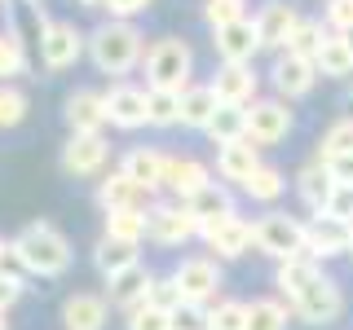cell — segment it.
<instances>
[{
    "label": "cell",
    "mask_w": 353,
    "mask_h": 330,
    "mask_svg": "<svg viewBox=\"0 0 353 330\" xmlns=\"http://www.w3.org/2000/svg\"><path fill=\"white\" fill-rule=\"evenodd\" d=\"M146 49L150 44L137 31V22H124V18H106L88 31V62L102 75H110L115 84L146 62Z\"/></svg>",
    "instance_id": "obj_1"
},
{
    "label": "cell",
    "mask_w": 353,
    "mask_h": 330,
    "mask_svg": "<svg viewBox=\"0 0 353 330\" xmlns=\"http://www.w3.org/2000/svg\"><path fill=\"white\" fill-rule=\"evenodd\" d=\"M9 251H14L18 269L36 273V278H62V273L71 269V260H75L71 238H66L58 225H49V220H31V225H22L18 234L9 238Z\"/></svg>",
    "instance_id": "obj_2"
},
{
    "label": "cell",
    "mask_w": 353,
    "mask_h": 330,
    "mask_svg": "<svg viewBox=\"0 0 353 330\" xmlns=\"http://www.w3.org/2000/svg\"><path fill=\"white\" fill-rule=\"evenodd\" d=\"M141 71H146V88L185 93L194 84V49L181 36H159V40H150Z\"/></svg>",
    "instance_id": "obj_3"
},
{
    "label": "cell",
    "mask_w": 353,
    "mask_h": 330,
    "mask_svg": "<svg viewBox=\"0 0 353 330\" xmlns=\"http://www.w3.org/2000/svg\"><path fill=\"white\" fill-rule=\"evenodd\" d=\"M252 247L261 256H270L274 264L305 256V220L287 216V212H265L252 220Z\"/></svg>",
    "instance_id": "obj_4"
},
{
    "label": "cell",
    "mask_w": 353,
    "mask_h": 330,
    "mask_svg": "<svg viewBox=\"0 0 353 330\" xmlns=\"http://www.w3.org/2000/svg\"><path fill=\"white\" fill-rule=\"evenodd\" d=\"M287 308H292V317H301L305 326H336L340 317H345V291H340V282L331 278V273H323V278L309 282Z\"/></svg>",
    "instance_id": "obj_5"
},
{
    "label": "cell",
    "mask_w": 353,
    "mask_h": 330,
    "mask_svg": "<svg viewBox=\"0 0 353 330\" xmlns=\"http://www.w3.org/2000/svg\"><path fill=\"white\" fill-rule=\"evenodd\" d=\"M190 238H199V220L185 203H176V198H168V203H150L146 212V242H154V247H185Z\"/></svg>",
    "instance_id": "obj_6"
},
{
    "label": "cell",
    "mask_w": 353,
    "mask_h": 330,
    "mask_svg": "<svg viewBox=\"0 0 353 330\" xmlns=\"http://www.w3.org/2000/svg\"><path fill=\"white\" fill-rule=\"evenodd\" d=\"M172 282L181 286V300L199 304V308H212L221 295V260L212 256H185L172 269Z\"/></svg>",
    "instance_id": "obj_7"
},
{
    "label": "cell",
    "mask_w": 353,
    "mask_h": 330,
    "mask_svg": "<svg viewBox=\"0 0 353 330\" xmlns=\"http://www.w3.org/2000/svg\"><path fill=\"white\" fill-rule=\"evenodd\" d=\"M36 53H40V66H44V71H66V66H75L88 53V36L75 27V22L53 18L49 27H44Z\"/></svg>",
    "instance_id": "obj_8"
},
{
    "label": "cell",
    "mask_w": 353,
    "mask_h": 330,
    "mask_svg": "<svg viewBox=\"0 0 353 330\" xmlns=\"http://www.w3.org/2000/svg\"><path fill=\"white\" fill-rule=\"evenodd\" d=\"M305 256L309 260H336L353 256V225L340 216H309L305 220Z\"/></svg>",
    "instance_id": "obj_9"
},
{
    "label": "cell",
    "mask_w": 353,
    "mask_h": 330,
    "mask_svg": "<svg viewBox=\"0 0 353 330\" xmlns=\"http://www.w3.org/2000/svg\"><path fill=\"white\" fill-rule=\"evenodd\" d=\"M292 102H283V97H256V102L248 106V137L256 141V146H279V141L292 137Z\"/></svg>",
    "instance_id": "obj_10"
},
{
    "label": "cell",
    "mask_w": 353,
    "mask_h": 330,
    "mask_svg": "<svg viewBox=\"0 0 353 330\" xmlns=\"http://www.w3.org/2000/svg\"><path fill=\"white\" fill-rule=\"evenodd\" d=\"M270 80H274V97H283V102H301L318 88V66L309 58H296V53H279L270 66Z\"/></svg>",
    "instance_id": "obj_11"
},
{
    "label": "cell",
    "mask_w": 353,
    "mask_h": 330,
    "mask_svg": "<svg viewBox=\"0 0 353 330\" xmlns=\"http://www.w3.org/2000/svg\"><path fill=\"white\" fill-rule=\"evenodd\" d=\"M212 49L225 66H252L256 53L265 49L261 31H256V18H243V22H230V27L212 31Z\"/></svg>",
    "instance_id": "obj_12"
},
{
    "label": "cell",
    "mask_w": 353,
    "mask_h": 330,
    "mask_svg": "<svg viewBox=\"0 0 353 330\" xmlns=\"http://www.w3.org/2000/svg\"><path fill=\"white\" fill-rule=\"evenodd\" d=\"M102 102H106V124L110 128H119V132L146 128V88L119 80V84H110L102 93Z\"/></svg>",
    "instance_id": "obj_13"
},
{
    "label": "cell",
    "mask_w": 353,
    "mask_h": 330,
    "mask_svg": "<svg viewBox=\"0 0 353 330\" xmlns=\"http://www.w3.org/2000/svg\"><path fill=\"white\" fill-rule=\"evenodd\" d=\"M199 238H203V247L212 251V260H239L252 251V220L248 216H225L216 220V225L199 229Z\"/></svg>",
    "instance_id": "obj_14"
},
{
    "label": "cell",
    "mask_w": 353,
    "mask_h": 330,
    "mask_svg": "<svg viewBox=\"0 0 353 330\" xmlns=\"http://www.w3.org/2000/svg\"><path fill=\"white\" fill-rule=\"evenodd\" d=\"M301 9L292 5V0H265L256 9V31H261V44L265 49H274V58L287 49V40H292V31L301 27Z\"/></svg>",
    "instance_id": "obj_15"
},
{
    "label": "cell",
    "mask_w": 353,
    "mask_h": 330,
    "mask_svg": "<svg viewBox=\"0 0 353 330\" xmlns=\"http://www.w3.org/2000/svg\"><path fill=\"white\" fill-rule=\"evenodd\" d=\"M168 168H172V159L163 150H154V146H132L124 154V163H119V172H124L128 181H137L146 194L168 190Z\"/></svg>",
    "instance_id": "obj_16"
},
{
    "label": "cell",
    "mask_w": 353,
    "mask_h": 330,
    "mask_svg": "<svg viewBox=\"0 0 353 330\" xmlns=\"http://www.w3.org/2000/svg\"><path fill=\"white\" fill-rule=\"evenodd\" d=\"M62 119H66V128H71L75 137H102V128H106L102 93H93V88H75V93L66 97V106H62Z\"/></svg>",
    "instance_id": "obj_17"
},
{
    "label": "cell",
    "mask_w": 353,
    "mask_h": 330,
    "mask_svg": "<svg viewBox=\"0 0 353 330\" xmlns=\"http://www.w3.org/2000/svg\"><path fill=\"white\" fill-rule=\"evenodd\" d=\"M261 146L252 137H243V141H225V146H216V176L221 181H230V185H248L252 181V172L261 168Z\"/></svg>",
    "instance_id": "obj_18"
},
{
    "label": "cell",
    "mask_w": 353,
    "mask_h": 330,
    "mask_svg": "<svg viewBox=\"0 0 353 330\" xmlns=\"http://www.w3.org/2000/svg\"><path fill=\"white\" fill-rule=\"evenodd\" d=\"M208 84H212L221 106H252L256 102V88H261V75L252 71V66H225L221 62Z\"/></svg>",
    "instance_id": "obj_19"
},
{
    "label": "cell",
    "mask_w": 353,
    "mask_h": 330,
    "mask_svg": "<svg viewBox=\"0 0 353 330\" xmlns=\"http://www.w3.org/2000/svg\"><path fill=\"white\" fill-rule=\"evenodd\" d=\"M336 176H331L318 159H309L301 172H296V194H301V203H305V212L309 216H327L331 212V198H336Z\"/></svg>",
    "instance_id": "obj_20"
},
{
    "label": "cell",
    "mask_w": 353,
    "mask_h": 330,
    "mask_svg": "<svg viewBox=\"0 0 353 330\" xmlns=\"http://www.w3.org/2000/svg\"><path fill=\"white\" fill-rule=\"evenodd\" d=\"M97 207L102 212H150V194L115 168L110 176L97 181Z\"/></svg>",
    "instance_id": "obj_21"
},
{
    "label": "cell",
    "mask_w": 353,
    "mask_h": 330,
    "mask_svg": "<svg viewBox=\"0 0 353 330\" xmlns=\"http://www.w3.org/2000/svg\"><path fill=\"white\" fill-rule=\"evenodd\" d=\"M106 159H110V146H106V137H66V146H62V172L66 176H97L106 168Z\"/></svg>",
    "instance_id": "obj_22"
},
{
    "label": "cell",
    "mask_w": 353,
    "mask_h": 330,
    "mask_svg": "<svg viewBox=\"0 0 353 330\" xmlns=\"http://www.w3.org/2000/svg\"><path fill=\"white\" fill-rule=\"evenodd\" d=\"M150 286H154V273L146 269V264H132V269H124L119 278L106 282V304L132 313V308H141L150 300Z\"/></svg>",
    "instance_id": "obj_23"
},
{
    "label": "cell",
    "mask_w": 353,
    "mask_h": 330,
    "mask_svg": "<svg viewBox=\"0 0 353 330\" xmlns=\"http://www.w3.org/2000/svg\"><path fill=\"white\" fill-rule=\"evenodd\" d=\"M110 322V304L106 295H93V291H75L62 300V326L66 330H106Z\"/></svg>",
    "instance_id": "obj_24"
},
{
    "label": "cell",
    "mask_w": 353,
    "mask_h": 330,
    "mask_svg": "<svg viewBox=\"0 0 353 330\" xmlns=\"http://www.w3.org/2000/svg\"><path fill=\"white\" fill-rule=\"evenodd\" d=\"M208 185H216L212 181V168H208L203 159H172V168H168V194L176 198V203H190V198H199L208 190Z\"/></svg>",
    "instance_id": "obj_25"
},
{
    "label": "cell",
    "mask_w": 353,
    "mask_h": 330,
    "mask_svg": "<svg viewBox=\"0 0 353 330\" xmlns=\"http://www.w3.org/2000/svg\"><path fill=\"white\" fill-rule=\"evenodd\" d=\"M216 93H212V84H190L181 93V128H194V132H208V124L216 119Z\"/></svg>",
    "instance_id": "obj_26"
},
{
    "label": "cell",
    "mask_w": 353,
    "mask_h": 330,
    "mask_svg": "<svg viewBox=\"0 0 353 330\" xmlns=\"http://www.w3.org/2000/svg\"><path fill=\"white\" fill-rule=\"evenodd\" d=\"M318 278H323V264H318V260H309V256L283 260L279 269H274V286H279V295H283L287 304H292V300L305 291L309 282H318Z\"/></svg>",
    "instance_id": "obj_27"
},
{
    "label": "cell",
    "mask_w": 353,
    "mask_h": 330,
    "mask_svg": "<svg viewBox=\"0 0 353 330\" xmlns=\"http://www.w3.org/2000/svg\"><path fill=\"white\" fill-rule=\"evenodd\" d=\"M314 66H318V75H323V80H353V53H349V40L331 31V36L323 40V49H318Z\"/></svg>",
    "instance_id": "obj_28"
},
{
    "label": "cell",
    "mask_w": 353,
    "mask_h": 330,
    "mask_svg": "<svg viewBox=\"0 0 353 330\" xmlns=\"http://www.w3.org/2000/svg\"><path fill=\"white\" fill-rule=\"evenodd\" d=\"M194 212V220H199V229H208V225H216V220H225V216H234L239 207H234V194L225 190V185H208L199 198H190L185 203Z\"/></svg>",
    "instance_id": "obj_29"
},
{
    "label": "cell",
    "mask_w": 353,
    "mask_h": 330,
    "mask_svg": "<svg viewBox=\"0 0 353 330\" xmlns=\"http://www.w3.org/2000/svg\"><path fill=\"white\" fill-rule=\"evenodd\" d=\"M93 264H97V273L110 282V278H119L124 269H132V264H141L137 256V247H128V242H110V238H97V247H93Z\"/></svg>",
    "instance_id": "obj_30"
},
{
    "label": "cell",
    "mask_w": 353,
    "mask_h": 330,
    "mask_svg": "<svg viewBox=\"0 0 353 330\" xmlns=\"http://www.w3.org/2000/svg\"><path fill=\"white\" fill-rule=\"evenodd\" d=\"M345 154H353V115H340V119H331L327 132L318 137V150H314V159L318 163H331V159H345Z\"/></svg>",
    "instance_id": "obj_31"
},
{
    "label": "cell",
    "mask_w": 353,
    "mask_h": 330,
    "mask_svg": "<svg viewBox=\"0 0 353 330\" xmlns=\"http://www.w3.org/2000/svg\"><path fill=\"white\" fill-rule=\"evenodd\" d=\"M102 238L128 242V247H141V242H146V212H106Z\"/></svg>",
    "instance_id": "obj_32"
},
{
    "label": "cell",
    "mask_w": 353,
    "mask_h": 330,
    "mask_svg": "<svg viewBox=\"0 0 353 330\" xmlns=\"http://www.w3.org/2000/svg\"><path fill=\"white\" fill-rule=\"evenodd\" d=\"M287 190V172L274 168V163H261L256 172H252V181L243 185V194L252 198V203H279Z\"/></svg>",
    "instance_id": "obj_33"
},
{
    "label": "cell",
    "mask_w": 353,
    "mask_h": 330,
    "mask_svg": "<svg viewBox=\"0 0 353 330\" xmlns=\"http://www.w3.org/2000/svg\"><path fill=\"white\" fill-rule=\"evenodd\" d=\"M327 36H331V31H327V22H323V18H301V27L292 31V40H287V49H283V53H296V58H309V62H314Z\"/></svg>",
    "instance_id": "obj_34"
},
{
    "label": "cell",
    "mask_w": 353,
    "mask_h": 330,
    "mask_svg": "<svg viewBox=\"0 0 353 330\" xmlns=\"http://www.w3.org/2000/svg\"><path fill=\"white\" fill-rule=\"evenodd\" d=\"M287 317H292V308L274 295H261L248 304V330H287Z\"/></svg>",
    "instance_id": "obj_35"
},
{
    "label": "cell",
    "mask_w": 353,
    "mask_h": 330,
    "mask_svg": "<svg viewBox=\"0 0 353 330\" xmlns=\"http://www.w3.org/2000/svg\"><path fill=\"white\" fill-rule=\"evenodd\" d=\"M146 124L150 128H176L181 124V93L146 88Z\"/></svg>",
    "instance_id": "obj_36"
},
{
    "label": "cell",
    "mask_w": 353,
    "mask_h": 330,
    "mask_svg": "<svg viewBox=\"0 0 353 330\" xmlns=\"http://www.w3.org/2000/svg\"><path fill=\"white\" fill-rule=\"evenodd\" d=\"M208 137H212L216 146H225V141H243V137H248V106H221L216 119L208 124Z\"/></svg>",
    "instance_id": "obj_37"
},
{
    "label": "cell",
    "mask_w": 353,
    "mask_h": 330,
    "mask_svg": "<svg viewBox=\"0 0 353 330\" xmlns=\"http://www.w3.org/2000/svg\"><path fill=\"white\" fill-rule=\"evenodd\" d=\"M22 71H27V44L18 40V31H0V84H9Z\"/></svg>",
    "instance_id": "obj_38"
},
{
    "label": "cell",
    "mask_w": 353,
    "mask_h": 330,
    "mask_svg": "<svg viewBox=\"0 0 353 330\" xmlns=\"http://www.w3.org/2000/svg\"><path fill=\"white\" fill-rule=\"evenodd\" d=\"M208 330H248V304L243 300H216L208 308Z\"/></svg>",
    "instance_id": "obj_39"
},
{
    "label": "cell",
    "mask_w": 353,
    "mask_h": 330,
    "mask_svg": "<svg viewBox=\"0 0 353 330\" xmlns=\"http://www.w3.org/2000/svg\"><path fill=\"white\" fill-rule=\"evenodd\" d=\"M27 110H31V102L18 84H0V128H18L27 119Z\"/></svg>",
    "instance_id": "obj_40"
},
{
    "label": "cell",
    "mask_w": 353,
    "mask_h": 330,
    "mask_svg": "<svg viewBox=\"0 0 353 330\" xmlns=\"http://www.w3.org/2000/svg\"><path fill=\"white\" fill-rule=\"evenodd\" d=\"M243 18H248V0H208L203 5V22L212 31L230 27V22H243Z\"/></svg>",
    "instance_id": "obj_41"
},
{
    "label": "cell",
    "mask_w": 353,
    "mask_h": 330,
    "mask_svg": "<svg viewBox=\"0 0 353 330\" xmlns=\"http://www.w3.org/2000/svg\"><path fill=\"white\" fill-rule=\"evenodd\" d=\"M150 308H159V313H176L185 300H181V286L172 282V273L168 278H154V286H150V300H146Z\"/></svg>",
    "instance_id": "obj_42"
},
{
    "label": "cell",
    "mask_w": 353,
    "mask_h": 330,
    "mask_svg": "<svg viewBox=\"0 0 353 330\" xmlns=\"http://www.w3.org/2000/svg\"><path fill=\"white\" fill-rule=\"evenodd\" d=\"M323 22L336 36H349L353 31V0H323Z\"/></svg>",
    "instance_id": "obj_43"
},
{
    "label": "cell",
    "mask_w": 353,
    "mask_h": 330,
    "mask_svg": "<svg viewBox=\"0 0 353 330\" xmlns=\"http://www.w3.org/2000/svg\"><path fill=\"white\" fill-rule=\"evenodd\" d=\"M128 330H172V313H159V308L141 304L128 313Z\"/></svg>",
    "instance_id": "obj_44"
},
{
    "label": "cell",
    "mask_w": 353,
    "mask_h": 330,
    "mask_svg": "<svg viewBox=\"0 0 353 330\" xmlns=\"http://www.w3.org/2000/svg\"><path fill=\"white\" fill-rule=\"evenodd\" d=\"M22 291H27V286H22V278H18L14 269H5V273H0V317H5L9 308H14V304L22 300Z\"/></svg>",
    "instance_id": "obj_45"
},
{
    "label": "cell",
    "mask_w": 353,
    "mask_h": 330,
    "mask_svg": "<svg viewBox=\"0 0 353 330\" xmlns=\"http://www.w3.org/2000/svg\"><path fill=\"white\" fill-rule=\"evenodd\" d=\"M172 330H208V308L181 304V308L172 313Z\"/></svg>",
    "instance_id": "obj_46"
},
{
    "label": "cell",
    "mask_w": 353,
    "mask_h": 330,
    "mask_svg": "<svg viewBox=\"0 0 353 330\" xmlns=\"http://www.w3.org/2000/svg\"><path fill=\"white\" fill-rule=\"evenodd\" d=\"M102 9L110 18H124V22H132L137 14H146L150 9V0H102Z\"/></svg>",
    "instance_id": "obj_47"
},
{
    "label": "cell",
    "mask_w": 353,
    "mask_h": 330,
    "mask_svg": "<svg viewBox=\"0 0 353 330\" xmlns=\"http://www.w3.org/2000/svg\"><path fill=\"white\" fill-rule=\"evenodd\" d=\"M323 168L336 176V185H349V190H353V154H345V159H331V163H323Z\"/></svg>",
    "instance_id": "obj_48"
},
{
    "label": "cell",
    "mask_w": 353,
    "mask_h": 330,
    "mask_svg": "<svg viewBox=\"0 0 353 330\" xmlns=\"http://www.w3.org/2000/svg\"><path fill=\"white\" fill-rule=\"evenodd\" d=\"M9 260H14V251H9V242H5V238H0V273H5V269H9Z\"/></svg>",
    "instance_id": "obj_49"
},
{
    "label": "cell",
    "mask_w": 353,
    "mask_h": 330,
    "mask_svg": "<svg viewBox=\"0 0 353 330\" xmlns=\"http://www.w3.org/2000/svg\"><path fill=\"white\" fill-rule=\"evenodd\" d=\"M80 9H102V0H75Z\"/></svg>",
    "instance_id": "obj_50"
},
{
    "label": "cell",
    "mask_w": 353,
    "mask_h": 330,
    "mask_svg": "<svg viewBox=\"0 0 353 330\" xmlns=\"http://www.w3.org/2000/svg\"><path fill=\"white\" fill-rule=\"evenodd\" d=\"M345 40H349V53H353V31H349V36H345Z\"/></svg>",
    "instance_id": "obj_51"
},
{
    "label": "cell",
    "mask_w": 353,
    "mask_h": 330,
    "mask_svg": "<svg viewBox=\"0 0 353 330\" xmlns=\"http://www.w3.org/2000/svg\"><path fill=\"white\" fill-rule=\"evenodd\" d=\"M22 5H44V0H22Z\"/></svg>",
    "instance_id": "obj_52"
},
{
    "label": "cell",
    "mask_w": 353,
    "mask_h": 330,
    "mask_svg": "<svg viewBox=\"0 0 353 330\" xmlns=\"http://www.w3.org/2000/svg\"><path fill=\"white\" fill-rule=\"evenodd\" d=\"M0 330H9V322H5V317H0Z\"/></svg>",
    "instance_id": "obj_53"
},
{
    "label": "cell",
    "mask_w": 353,
    "mask_h": 330,
    "mask_svg": "<svg viewBox=\"0 0 353 330\" xmlns=\"http://www.w3.org/2000/svg\"><path fill=\"white\" fill-rule=\"evenodd\" d=\"M0 5H5V0H0Z\"/></svg>",
    "instance_id": "obj_54"
}]
</instances>
